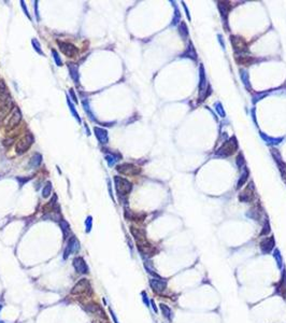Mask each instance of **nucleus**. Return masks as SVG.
<instances>
[{"label":"nucleus","instance_id":"32","mask_svg":"<svg viewBox=\"0 0 286 323\" xmlns=\"http://www.w3.org/2000/svg\"><path fill=\"white\" fill-rule=\"evenodd\" d=\"M33 45H35V49H36V50H37V52H38V53L42 54L41 50H40V45H39V42H38V41H37V40H36V39H33Z\"/></svg>","mask_w":286,"mask_h":323},{"label":"nucleus","instance_id":"26","mask_svg":"<svg viewBox=\"0 0 286 323\" xmlns=\"http://www.w3.org/2000/svg\"><path fill=\"white\" fill-rule=\"evenodd\" d=\"M60 226H61V230H63L64 234L67 235V233L69 232V224H68L66 221H60Z\"/></svg>","mask_w":286,"mask_h":323},{"label":"nucleus","instance_id":"19","mask_svg":"<svg viewBox=\"0 0 286 323\" xmlns=\"http://www.w3.org/2000/svg\"><path fill=\"white\" fill-rule=\"evenodd\" d=\"M159 308H160L161 314H164V317H165L166 319H168L169 321L172 320V311H171V309H170L167 305L160 304V305H159Z\"/></svg>","mask_w":286,"mask_h":323},{"label":"nucleus","instance_id":"13","mask_svg":"<svg viewBox=\"0 0 286 323\" xmlns=\"http://www.w3.org/2000/svg\"><path fill=\"white\" fill-rule=\"evenodd\" d=\"M84 309L86 310L88 314H95V316H98V317H105V311L101 309V307L97 304H94V303L87 304L86 306L84 307Z\"/></svg>","mask_w":286,"mask_h":323},{"label":"nucleus","instance_id":"22","mask_svg":"<svg viewBox=\"0 0 286 323\" xmlns=\"http://www.w3.org/2000/svg\"><path fill=\"white\" fill-rule=\"evenodd\" d=\"M41 160H42V156L40 155L39 153H36L35 155L33 156V158H31L30 160V165L33 166V167H37V166L40 165V163H41Z\"/></svg>","mask_w":286,"mask_h":323},{"label":"nucleus","instance_id":"37","mask_svg":"<svg viewBox=\"0 0 286 323\" xmlns=\"http://www.w3.org/2000/svg\"><path fill=\"white\" fill-rule=\"evenodd\" d=\"M0 323H5V322H2V321H0Z\"/></svg>","mask_w":286,"mask_h":323},{"label":"nucleus","instance_id":"36","mask_svg":"<svg viewBox=\"0 0 286 323\" xmlns=\"http://www.w3.org/2000/svg\"><path fill=\"white\" fill-rule=\"evenodd\" d=\"M1 308H2V305H0V310H1Z\"/></svg>","mask_w":286,"mask_h":323},{"label":"nucleus","instance_id":"3","mask_svg":"<svg viewBox=\"0 0 286 323\" xmlns=\"http://www.w3.org/2000/svg\"><path fill=\"white\" fill-rule=\"evenodd\" d=\"M33 143V137L30 134H27L23 138L17 141L16 146H15V151L17 154H23L27 151L29 148L31 146V144Z\"/></svg>","mask_w":286,"mask_h":323},{"label":"nucleus","instance_id":"8","mask_svg":"<svg viewBox=\"0 0 286 323\" xmlns=\"http://www.w3.org/2000/svg\"><path fill=\"white\" fill-rule=\"evenodd\" d=\"M57 43H58V47H59V49H60V51L63 52L66 56H68V57H72V56H74L75 54L78 53L77 47H75L73 44H71V43H69V42L58 41Z\"/></svg>","mask_w":286,"mask_h":323},{"label":"nucleus","instance_id":"21","mask_svg":"<svg viewBox=\"0 0 286 323\" xmlns=\"http://www.w3.org/2000/svg\"><path fill=\"white\" fill-rule=\"evenodd\" d=\"M144 267H145V269L147 270V272H149L150 275L154 276L155 278H160V277L158 276V274L155 272V269L153 268V266L151 265V263H150V262H145L144 263Z\"/></svg>","mask_w":286,"mask_h":323},{"label":"nucleus","instance_id":"1","mask_svg":"<svg viewBox=\"0 0 286 323\" xmlns=\"http://www.w3.org/2000/svg\"><path fill=\"white\" fill-rule=\"evenodd\" d=\"M71 294L73 295H87L91 294V286L87 279H81L71 290Z\"/></svg>","mask_w":286,"mask_h":323},{"label":"nucleus","instance_id":"34","mask_svg":"<svg viewBox=\"0 0 286 323\" xmlns=\"http://www.w3.org/2000/svg\"><path fill=\"white\" fill-rule=\"evenodd\" d=\"M151 305H152V308H153L154 312H156V314H157V312H158V309H157V307H156V305H155V303H154V300H151Z\"/></svg>","mask_w":286,"mask_h":323},{"label":"nucleus","instance_id":"15","mask_svg":"<svg viewBox=\"0 0 286 323\" xmlns=\"http://www.w3.org/2000/svg\"><path fill=\"white\" fill-rule=\"evenodd\" d=\"M236 148H237V146H236V141L235 142L228 141L219 150V153L223 154V155H231V154L235 152Z\"/></svg>","mask_w":286,"mask_h":323},{"label":"nucleus","instance_id":"33","mask_svg":"<svg viewBox=\"0 0 286 323\" xmlns=\"http://www.w3.org/2000/svg\"><path fill=\"white\" fill-rule=\"evenodd\" d=\"M107 160H108V163H109V165H113L114 162H115V160H114V157L112 155H108L107 157Z\"/></svg>","mask_w":286,"mask_h":323},{"label":"nucleus","instance_id":"30","mask_svg":"<svg viewBox=\"0 0 286 323\" xmlns=\"http://www.w3.org/2000/svg\"><path fill=\"white\" fill-rule=\"evenodd\" d=\"M85 225H86V230L87 232H89L91 228V216H88V218H87V220L85 221Z\"/></svg>","mask_w":286,"mask_h":323},{"label":"nucleus","instance_id":"5","mask_svg":"<svg viewBox=\"0 0 286 323\" xmlns=\"http://www.w3.org/2000/svg\"><path fill=\"white\" fill-rule=\"evenodd\" d=\"M21 120H22L21 111H19L17 107H14L13 110L11 111V113H10L9 120L7 122V128L8 129H12V128L16 127L19 124V122H21Z\"/></svg>","mask_w":286,"mask_h":323},{"label":"nucleus","instance_id":"31","mask_svg":"<svg viewBox=\"0 0 286 323\" xmlns=\"http://www.w3.org/2000/svg\"><path fill=\"white\" fill-rule=\"evenodd\" d=\"M53 55H54V59H55L56 64H57L58 66H61V61H60V58L58 57V54H57V52L53 51Z\"/></svg>","mask_w":286,"mask_h":323},{"label":"nucleus","instance_id":"11","mask_svg":"<svg viewBox=\"0 0 286 323\" xmlns=\"http://www.w3.org/2000/svg\"><path fill=\"white\" fill-rule=\"evenodd\" d=\"M10 101H12V100L10 98V94L9 91H8L7 85H5V83L2 80H0V107Z\"/></svg>","mask_w":286,"mask_h":323},{"label":"nucleus","instance_id":"6","mask_svg":"<svg viewBox=\"0 0 286 323\" xmlns=\"http://www.w3.org/2000/svg\"><path fill=\"white\" fill-rule=\"evenodd\" d=\"M150 286L154 292L160 294L167 289V281L163 280L161 278H152L150 279Z\"/></svg>","mask_w":286,"mask_h":323},{"label":"nucleus","instance_id":"9","mask_svg":"<svg viewBox=\"0 0 286 323\" xmlns=\"http://www.w3.org/2000/svg\"><path fill=\"white\" fill-rule=\"evenodd\" d=\"M274 246H275V241H274V238H273L272 236H271V237H267L264 240H261L260 244H259L261 252H263L264 254L271 253V252L273 251V249H274Z\"/></svg>","mask_w":286,"mask_h":323},{"label":"nucleus","instance_id":"27","mask_svg":"<svg viewBox=\"0 0 286 323\" xmlns=\"http://www.w3.org/2000/svg\"><path fill=\"white\" fill-rule=\"evenodd\" d=\"M93 323H109L107 317H98L93 321Z\"/></svg>","mask_w":286,"mask_h":323},{"label":"nucleus","instance_id":"12","mask_svg":"<svg viewBox=\"0 0 286 323\" xmlns=\"http://www.w3.org/2000/svg\"><path fill=\"white\" fill-rule=\"evenodd\" d=\"M78 250H79V241H78L74 237L70 238L69 241H68L67 248H66L65 252H64V258L67 260V258H69L70 254L72 253V252L78 251Z\"/></svg>","mask_w":286,"mask_h":323},{"label":"nucleus","instance_id":"20","mask_svg":"<svg viewBox=\"0 0 286 323\" xmlns=\"http://www.w3.org/2000/svg\"><path fill=\"white\" fill-rule=\"evenodd\" d=\"M273 256H274V260H275V262H277V267H279L280 269H283V258H282V255H281V252H280L277 249H275L274 252H273Z\"/></svg>","mask_w":286,"mask_h":323},{"label":"nucleus","instance_id":"16","mask_svg":"<svg viewBox=\"0 0 286 323\" xmlns=\"http://www.w3.org/2000/svg\"><path fill=\"white\" fill-rule=\"evenodd\" d=\"M95 130V135L97 137V139L99 140L101 143H107L108 142V134H107V130L102 129V128H99V127H95L94 128Z\"/></svg>","mask_w":286,"mask_h":323},{"label":"nucleus","instance_id":"7","mask_svg":"<svg viewBox=\"0 0 286 323\" xmlns=\"http://www.w3.org/2000/svg\"><path fill=\"white\" fill-rule=\"evenodd\" d=\"M275 293L279 294L280 296L286 300V270H282L281 278H280L279 282L275 284Z\"/></svg>","mask_w":286,"mask_h":323},{"label":"nucleus","instance_id":"14","mask_svg":"<svg viewBox=\"0 0 286 323\" xmlns=\"http://www.w3.org/2000/svg\"><path fill=\"white\" fill-rule=\"evenodd\" d=\"M130 233L133 234V237H135L136 241H137V244L147 241L146 237H145V232L143 230H141V228H137V227H135V226H131Z\"/></svg>","mask_w":286,"mask_h":323},{"label":"nucleus","instance_id":"23","mask_svg":"<svg viewBox=\"0 0 286 323\" xmlns=\"http://www.w3.org/2000/svg\"><path fill=\"white\" fill-rule=\"evenodd\" d=\"M69 69H70V72H71V77H72V79L74 80L75 82H78V80H79V78H78V67L75 65H73V64H70Z\"/></svg>","mask_w":286,"mask_h":323},{"label":"nucleus","instance_id":"18","mask_svg":"<svg viewBox=\"0 0 286 323\" xmlns=\"http://www.w3.org/2000/svg\"><path fill=\"white\" fill-rule=\"evenodd\" d=\"M257 59L254 57H249V56H240V57H237V63L240 64V65H245V66H249L252 65V64L256 63Z\"/></svg>","mask_w":286,"mask_h":323},{"label":"nucleus","instance_id":"24","mask_svg":"<svg viewBox=\"0 0 286 323\" xmlns=\"http://www.w3.org/2000/svg\"><path fill=\"white\" fill-rule=\"evenodd\" d=\"M51 193H52V184L50 183V182H47V183L45 184L44 188H43V190H42L43 197H49V196L51 195Z\"/></svg>","mask_w":286,"mask_h":323},{"label":"nucleus","instance_id":"25","mask_svg":"<svg viewBox=\"0 0 286 323\" xmlns=\"http://www.w3.org/2000/svg\"><path fill=\"white\" fill-rule=\"evenodd\" d=\"M269 233H270V224H269V221L266 220L265 224L263 226V230L259 234V236H267V235H269Z\"/></svg>","mask_w":286,"mask_h":323},{"label":"nucleus","instance_id":"29","mask_svg":"<svg viewBox=\"0 0 286 323\" xmlns=\"http://www.w3.org/2000/svg\"><path fill=\"white\" fill-rule=\"evenodd\" d=\"M142 300H143L144 304L146 305L147 307L150 306V304H151V300L147 298V295H146V293H145V292H142Z\"/></svg>","mask_w":286,"mask_h":323},{"label":"nucleus","instance_id":"35","mask_svg":"<svg viewBox=\"0 0 286 323\" xmlns=\"http://www.w3.org/2000/svg\"><path fill=\"white\" fill-rule=\"evenodd\" d=\"M110 312H111V316H112V318H113L114 322H115V323H119V321H117V318H116V316H115V314L113 312V310L110 309Z\"/></svg>","mask_w":286,"mask_h":323},{"label":"nucleus","instance_id":"10","mask_svg":"<svg viewBox=\"0 0 286 323\" xmlns=\"http://www.w3.org/2000/svg\"><path fill=\"white\" fill-rule=\"evenodd\" d=\"M73 267L78 274H87L88 272V266L83 258L78 256L73 260Z\"/></svg>","mask_w":286,"mask_h":323},{"label":"nucleus","instance_id":"4","mask_svg":"<svg viewBox=\"0 0 286 323\" xmlns=\"http://www.w3.org/2000/svg\"><path fill=\"white\" fill-rule=\"evenodd\" d=\"M116 170L125 176H136L141 172V169L137 166L133 165V164H121V165L116 166Z\"/></svg>","mask_w":286,"mask_h":323},{"label":"nucleus","instance_id":"17","mask_svg":"<svg viewBox=\"0 0 286 323\" xmlns=\"http://www.w3.org/2000/svg\"><path fill=\"white\" fill-rule=\"evenodd\" d=\"M231 39H233V47H235V49L237 50V51H243V50H245V47H246V44H245L244 40L242 39V38L233 37Z\"/></svg>","mask_w":286,"mask_h":323},{"label":"nucleus","instance_id":"28","mask_svg":"<svg viewBox=\"0 0 286 323\" xmlns=\"http://www.w3.org/2000/svg\"><path fill=\"white\" fill-rule=\"evenodd\" d=\"M68 104H69V106H70V110L72 111L73 115H74L75 118H77V119H78V121H79V122H81V120H80V118H79V114H78V112H75L74 107H73V105H72V104H71V102H70V100H68Z\"/></svg>","mask_w":286,"mask_h":323},{"label":"nucleus","instance_id":"2","mask_svg":"<svg viewBox=\"0 0 286 323\" xmlns=\"http://www.w3.org/2000/svg\"><path fill=\"white\" fill-rule=\"evenodd\" d=\"M114 182H115V188H116V191L119 195L121 196H125L127 195L129 192L131 191V183L128 180L124 179V178L121 177H115L114 178Z\"/></svg>","mask_w":286,"mask_h":323}]
</instances>
